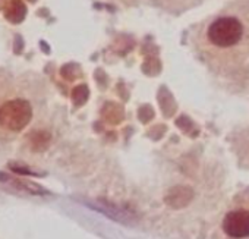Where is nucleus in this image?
<instances>
[{"mask_svg": "<svg viewBox=\"0 0 249 239\" xmlns=\"http://www.w3.org/2000/svg\"><path fill=\"white\" fill-rule=\"evenodd\" d=\"M199 60L226 81L249 78V0H234L204 19L192 34Z\"/></svg>", "mask_w": 249, "mask_h": 239, "instance_id": "1", "label": "nucleus"}, {"mask_svg": "<svg viewBox=\"0 0 249 239\" xmlns=\"http://www.w3.org/2000/svg\"><path fill=\"white\" fill-rule=\"evenodd\" d=\"M213 239H249V189L234 194L221 208Z\"/></svg>", "mask_w": 249, "mask_h": 239, "instance_id": "2", "label": "nucleus"}, {"mask_svg": "<svg viewBox=\"0 0 249 239\" xmlns=\"http://www.w3.org/2000/svg\"><path fill=\"white\" fill-rule=\"evenodd\" d=\"M33 107L27 100L15 98L0 106V127L8 131L21 132L30 125Z\"/></svg>", "mask_w": 249, "mask_h": 239, "instance_id": "3", "label": "nucleus"}, {"mask_svg": "<svg viewBox=\"0 0 249 239\" xmlns=\"http://www.w3.org/2000/svg\"><path fill=\"white\" fill-rule=\"evenodd\" d=\"M0 184L9 185L17 191L27 192V194H31V195H46L47 194V189H44L41 185H38L36 182H30L27 179L15 178V176H12L9 173H5V172H0Z\"/></svg>", "mask_w": 249, "mask_h": 239, "instance_id": "4", "label": "nucleus"}, {"mask_svg": "<svg viewBox=\"0 0 249 239\" xmlns=\"http://www.w3.org/2000/svg\"><path fill=\"white\" fill-rule=\"evenodd\" d=\"M3 17L14 25L22 24L27 17V6L24 0H8L3 8Z\"/></svg>", "mask_w": 249, "mask_h": 239, "instance_id": "5", "label": "nucleus"}, {"mask_svg": "<svg viewBox=\"0 0 249 239\" xmlns=\"http://www.w3.org/2000/svg\"><path fill=\"white\" fill-rule=\"evenodd\" d=\"M153 2L167 11V12H173V14H180V12H186L192 8H195L196 5H199L204 0H153Z\"/></svg>", "mask_w": 249, "mask_h": 239, "instance_id": "6", "label": "nucleus"}, {"mask_svg": "<svg viewBox=\"0 0 249 239\" xmlns=\"http://www.w3.org/2000/svg\"><path fill=\"white\" fill-rule=\"evenodd\" d=\"M28 140H30V146L33 150L41 151V150H46L49 147L52 137L46 131H34L33 134H30Z\"/></svg>", "mask_w": 249, "mask_h": 239, "instance_id": "7", "label": "nucleus"}, {"mask_svg": "<svg viewBox=\"0 0 249 239\" xmlns=\"http://www.w3.org/2000/svg\"><path fill=\"white\" fill-rule=\"evenodd\" d=\"M8 167H9L14 173L22 175V176H43V175H44V173L37 172V170H34V169H31V167L22 165V163H18V162H11V163L8 165Z\"/></svg>", "mask_w": 249, "mask_h": 239, "instance_id": "8", "label": "nucleus"}, {"mask_svg": "<svg viewBox=\"0 0 249 239\" xmlns=\"http://www.w3.org/2000/svg\"><path fill=\"white\" fill-rule=\"evenodd\" d=\"M24 46H25L24 38H22L19 34H17V36H15V40H14V53H15V55H22Z\"/></svg>", "mask_w": 249, "mask_h": 239, "instance_id": "9", "label": "nucleus"}, {"mask_svg": "<svg viewBox=\"0 0 249 239\" xmlns=\"http://www.w3.org/2000/svg\"><path fill=\"white\" fill-rule=\"evenodd\" d=\"M6 2H8V0H0V11H3V8H5Z\"/></svg>", "mask_w": 249, "mask_h": 239, "instance_id": "10", "label": "nucleus"}, {"mask_svg": "<svg viewBox=\"0 0 249 239\" xmlns=\"http://www.w3.org/2000/svg\"><path fill=\"white\" fill-rule=\"evenodd\" d=\"M30 2H31V3H36V2H37V0H30Z\"/></svg>", "mask_w": 249, "mask_h": 239, "instance_id": "11", "label": "nucleus"}]
</instances>
